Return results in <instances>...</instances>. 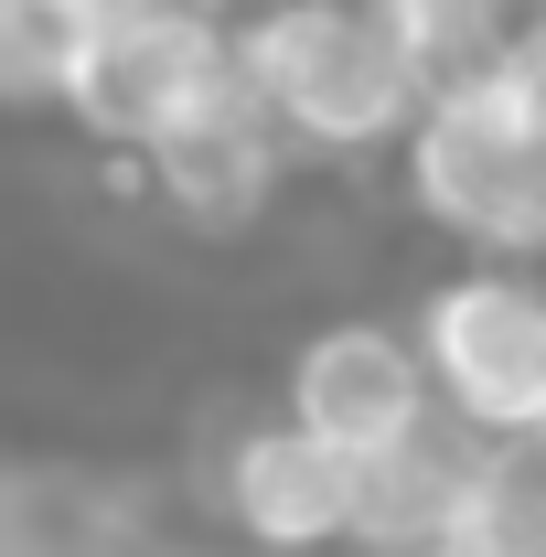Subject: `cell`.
I'll return each instance as SVG.
<instances>
[{
    "instance_id": "obj_7",
    "label": "cell",
    "mask_w": 546,
    "mask_h": 557,
    "mask_svg": "<svg viewBox=\"0 0 546 557\" xmlns=\"http://www.w3.org/2000/svg\"><path fill=\"white\" fill-rule=\"evenodd\" d=\"M108 172H119V161H108ZM129 183L150 194V214H161L172 236H194V247H247V236H269V214L289 205L300 161H289V139L247 108V86H225L194 129H172L150 161H129Z\"/></svg>"
},
{
    "instance_id": "obj_9",
    "label": "cell",
    "mask_w": 546,
    "mask_h": 557,
    "mask_svg": "<svg viewBox=\"0 0 546 557\" xmlns=\"http://www.w3.org/2000/svg\"><path fill=\"white\" fill-rule=\"evenodd\" d=\"M108 0H0V108H54Z\"/></svg>"
},
{
    "instance_id": "obj_10",
    "label": "cell",
    "mask_w": 546,
    "mask_h": 557,
    "mask_svg": "<svg viewBox=\"0 0 546 557\" xmlns=\"http://www.w3.org/2000/svg\"><path fill=\"white\" fill-rule=\"evenodd\" d=\"M450 547L461 557H546V440L482 461V483H472V504H461V525H450Z\"/></svg>"
},
{
    "instance_id": "obj_5",
    "label": "cell",
    "mask_w": 546,
    "mask_h": 557,
    "mask_svg": "<svg viewBox=\"0 0 546 557\" xmlns=\"http://www.w3.org/2000/svg\"><path fill=\"white\" fill-rule=\"evenodd\" d=\"M204 515L236 557H353L364 472L289 418H225L204 440Z\"/></svg>"
},
{
    "instance_id": "obj_12",
    "label": "cell",
    "mask_w": 546,
    "mask_h": 557,
    "mask_svg": "<svg viewBox=\"0 0 546 557\" xmlns=\"http://www.w3.org/2000/svg\"><path fill=\"white\" fill-rule=\"evenodd\" d=\"M482 86H493V108L514 119V129L546 150V11H525L504 44H493V65H482Z\"/></svg>"
},
{
    "instance_id": "obj_2",
    "label": "cell",
    "mask_w": 546,
    "mask_h": 557,
    "mask_svg": "<svg viewBox=\"0 0 546 557\" xmlns=\"http://www.w3.org/2000/svg\"><path fill=\"white\" fill-rule=\"evenodd\" d=\"M386 161H397V194H408V214L429 236H450L461 258L546 269V150L493 108L482 75L429 86Z\"/></svg>"
},
{
    "instance_id": "obj_14",
    "label": "cell",
    "mask_w": 546,
    "mask_h": 557,
    "mask_svg": "<svg viewBox=\"0 0 546 557\" xmlns=\"http://www.w3.org/2000/svg\"><path fill=\"white\" fill-rule=\"evenodd\" d=\"M397 557H461V547H450V536H439V547H397Z\"/></svg>"
},
{
    "instance_id": "obj_1",
    "label": "cell",
    "mask_w": 546,
    "mask_h": 557,
    "mask_svg": "<svg viewBox=\"0 0 546 557\" xmlns=\"http://www.w3.org/2000/svg\"><path fill=\"white\" fill-rule=\"evenodd\" d=\"M247 108L289 139V161H333L364 172L408 139L429 75L397 44L386 0H247L225 22Z\"/></svg>"
},
{
    "instance_id": "obj_11",
    "label": "cell",
    "mask_w": 546,
    "mask_h": 557,
    "mask_svg": "<svg viewBox=\"0 0 546 557\" xmlns=\"http://www.w3.org/2000/svg\"><path fill=\"white\" fill-rule=\"evenodd\" d=\"M525 11H546V0H386V22H397V44L418 54L429 86L482 75V65H493V44H504Z\"/></svg>"
},
{
    "instance_id": "obj_13",
    "label": "cell",
    "mask_w": 546,
    "mask_h": 557,
    "mask_svg": "<svg viewBox=\"0 0 546 557\" xmlns=\"http://www.w3.org/2000/svg\"><path fill=\"white\" fill-rule=\"evenodd\" d=\"M183 11H214V22H236V11H247V0H183Z\"/></svg>"
},
{
    "instance_id": "obj_3",
    "label": "cell",
    "mask_w": 546,
    "mask_h": 557,
    "mask_svg": "<svg viewBox=\"0 0 546 557\" xmlns=\"http://www.w3.org/2000/svg\"><path fill=\"white\" fill-rule=\"evenodd\" d=\"M408 333H418L439 418H461L482 450L546 440V269L461 258L450 278L418 289Z\"/></svg>"
},
{
    "instance_id": "obj_8",
    "label": "cell",
    "mask_w": 546,
    "mask_h": 557,
    "mask_svg": "<svg viewBox=\"0 0 546 557\" xmlns=\"http://www.w3.org/2000/svg\"><path fill=\"white\" fill-rule=\"evenodd\" d=\"M482 450L461 418H418L408 440L386 450V461H364V536H353V557H397V547H439L450 525H461V504H472L482 483Z\"/></svg>"
},
{
    "instance_id": "obj_4",
    "label": "cell",
    "mask_w": 546,
    "mask_h": 557,
    "mask_svg": "<svg viewBox=\"0 0 546 557\" xmlns=\"http://www.w3.org/2000/svg\"><path fill=\"white\" fill-rule=\"evenodd\" d=\"M236 86V44H225V22L214 11H183V0H108L97 11V33H86V54H75L65 97H54V119H65L97 161H150L172 129H194L214 97Z\"/></svg>"
},
{
    "instance_id": "obj_6",
    "label": "cell",
    "mask_w": 546,
    "mask_h": 557,
    "mask_svg": "<svg viewBox=\"0 0 546 557\" xmlns=\"http://www.w3.org/2000/svg\"><path fill=\"white\" fill-rule=\"evenodd\" d=\"M429 408H439V397H429L418 333L386 322V311H333V322H311V333L289 344V364H278V418L311 429L322 450H343L353 472L386 461Z\"/></svg>"
}]
</instances>
